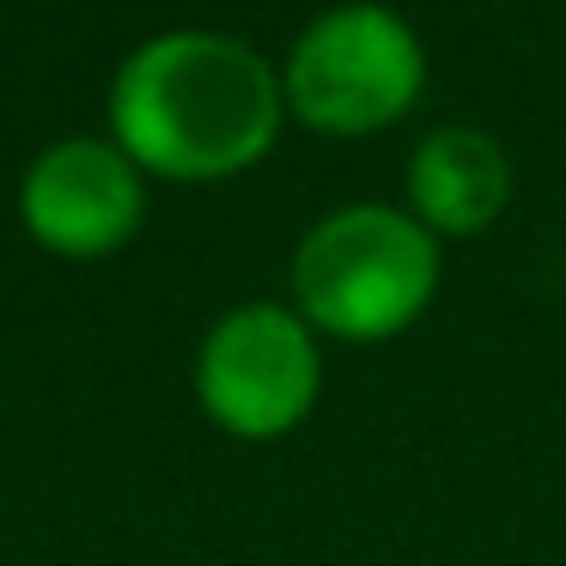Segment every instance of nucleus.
Here are the masks:
<instances>
[{
    "mask_svg": "<svg viewBox=\"0 0 566 566\" xmlns=\"http://www.w3.org/2000/svg\"><path fill=\"white\" fill-rule=\"evenodd\" d=\"M104 135L147 177L226 184L274 153L286 123L281 67L250 38L177 25L135 43L111 80Z\"/></svg>",
    "mask_w": 566,
    "mask_h": 566,
    "instance_id": "f257e3e1",
    "label": "nucleus"
},
{
    "mask_svg": "<svg viewBox=\"0 0 566 566\" xmlns=\"http://www.w3.org/2000/svg\"><path fill=\"white\" fill-rule=\"evenodd\" d=\"M293 311L317 342H390L427 317L444 281V244L396 201H347L293 250Z\"/></svg>",
    "mask_w": 566,
    "mask_h": 566,
    "instance_id": "f03ea898",
    "label": "nucleus"
},
{
    "mask_svg": "<svg viewBox=\"0 0 566 566\" xmlns=\"http://www.w3.org/2000/svg\"><path fill=\"white\" fill-rule=\"evenodd\" d=\"M286 116L317 135L359 140L396 128L427 92V50L390 7H335L293 38L281 62Z\"/></svg>",
    "mask_w": 566,
    "mask_h": 566,
    "instance_id": "7ed1b4c3",
    "label": "nucleus"
},
{
    "mask_svg": "<svg viewBox=\"0 0 566 566\" xmlns=\"http://www.w3.org/2000/svg\"><path fill=\"white\" fill-rule=\"evenodd\" d=\"M323 396V342L293 305H232L196 347V402L244 444L286 439Z\"/></svg>",
    "mask_w": 566,
    "mask_h": 566,
    "instance_id": "20e7f679",
    "label": "nucleus"
},
{
    "mask_svg": "<svg viewBox=\"0 0 566 566\" xmlns=\"http://www.w3.org/2000/svg\"><path fill=\"white\" fill-rule=\"evenodd\" d=\"M19 226L62 262H104L147 226V171L111 135H62L19 177Z\"/></svg>",
    "mask_w": 566,
    "mask_h": 566,
    "instance_id": "39448f33",
    "label": "nucleus"
},
{
    "mask_svg": "<svg viewBox=\"0 0 566 566\" xmlns=\"http://www.w3.org/2000/svg\"><path fill=\"white\" fill-rule=\"evenodd\" d=\"M512 153L500 147V135L475 123H444L432 135L415 140L408 153L402 208L427 226L432 238H481L488 226H500V213L512 208Z\"/></svg>",
    "mask_w": 566,
    "mask_h": 566,
    "instance_id": "423d86ee",
    "label": "nucleus"
}]
</instances>
